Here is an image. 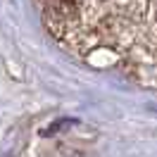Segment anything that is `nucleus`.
<instances>
[{
  "label": "nucleus",
  "instance_id": "obj_1",
  "mask_svg": "<svg viewBox=\"0 0 157 157\" xmlns=\"http://www.w3.org/2000/svg\"><path fill=\"white\" fill-rule=\"evenodd\" d=\"M71 124H76V121H71V119H64V121H57V124H52V126H48V131H45V133H55V131H59L62 126H71Z\"/></svg>",
  "mask_w": 157,
  "mask_h": 157
}]
</instances>
